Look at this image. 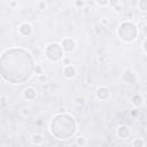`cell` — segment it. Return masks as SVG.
I'll return each instance as SVG.
<instances>
[{
  "mask_svg": "<svg viewBox=\"0 0 147 147\" xmlns=\"http://www.w3.org/2000/svg\"><path fill=\"white\" fill-rule=\"evenodd\" d=\"M61 46H62L63 52L69 54V53H72V52L76 49L77 44H76V41H75L74 39H71V38H65V39H63V40L61 41Z\"/></svg>",
  "mask_w": 147,
  "mask_h": 147,
  "instance_id": "5",
  "label": "cell"
},
{
  "mask_svg": "<svg viewBox=\"0 0 147 147\" xmlns=\"http://www.w3.org/2000/svg\"><path fill=\"white\" fill-rule=\"evenodd\" d=\"M139 114H140V111H139L138 109H133V110L131 111V115H132V116H134V117L139 116Z\"/></svg>",
  "mask_w": 147,
  "mask_h": 147,
  "instance_id": "19",
  "label": "cell"
},
{
  "mask_svg": "<svg viewBox=\"0 0 147 147\" xmlns=\"http://www.w3.org/2000/svg\"><path fill=\"white\" fill-rule=\"evenodd\" d=\"M96 5L102 6V7H105V6H109V1H100V0H98V1H96Z\"/></svg>",
  "mask_w": 147,
  "mask_h": 147,
  "instance_id": "18",
  "label": "cell"
},
{
  "mask_svg": "<svg viewBox=\"0 0 147 147\" xmlns=\"http://www.w3.org/2000/svg\"><path fill=\"white\" fill-rule=\"evenodd\" d=\"M131 103L133 105V107H136V108H140L142 105H144V98H142V95L141 94H134V95H132V98H131Z\"/></svg>",
  "mask_w": 147,
  "mask_h": 147,
  "instance_id": "10",
  "label": "cell"
},
{
  "mask_svg": "<svg viewBox=\"0 0 147 147\" xmlns=\"http://www.w3.org/2000/svg\"><path fill=\"white\" fill-rule=\"evenodd\" d=\"M1 77L10 84H22L28 80L34 70L31 54L22 48H9L0 59Z\"/></svg>",
  "mask_w": 147,
  "mask_h": 147,
  "instance_id": "1",
  "label": "cell"
},
{
  "mask_svg": "<svg viewBox=\"0 0 147 147\" xmlns=\"http://www.w3.org/2000/svg\"><path fill=\"white\" fill-rule=\"evenodd\" d=\"M63 64H64L65 67L71 65V64H70V60H69V59H64V60H63Z\"/></svg>",
  "mask_w": 147,
  "mask_h": 147,
  "instance_id": "22",
  "label": "cell"
},
{
  "mask_svg": "<svg viewBox=\"0 0 147 147\" xmlns=\"http://www.w3.org/2000/svg\"><path fill=\"white\" fill-rule=\"evenodd\" d=\"M144 32H145V34H147V25L144 26Z\"/></svg>",
  "mask_w": 147,
  "mask_h": 147,
  "instance_id": "23",
  "label": "cell"
},
{
  "mask_svg": "<svg viewBox=\"0 0 147 147\" xmlns=\"http://www.w3.org/2000/svg\"><path fill=\"white\" fill-rule=\"evenodd\" d=\"M18 32L24 37H29L32 33V25L28 22H23L18 26Z\"/></svg>",
  "mask_w": 147,
  "mask_h": 147,
  "instance_id": "9",
  "label": "cell"
},
{
  "mask_svg": "<svg viewBox=\"0 0 147 147\" xmlns=\"http://www.w3.org/2000/svg\"><path fill=\"white\" fill-rule=\"evenodd\" d=\"M76 105L79 106V107H83V106L85 105V99H84L83 96H78V98H76Z\"/></svg>",
  "mask_w": 147,
  "mask_h": 147,
  "instance_id": "16",
  "label": "cell"
},
{
  "mask_svg": "<svg viewBox=\"0 0 147 147\" xmlns=\"http://www.w3.org/2000/svg\"><path fill=\"white\" fill-rule=\"evenodd\" d=\"M63 49L61 44L57 42H52L48 46H46L45 49V55L51 62H57L63 57Z\"/></svg>",
  "mask_w": 147,
  "mask_h": 147,
  "instance_id": "4",
  "label": "cell"
},
{
  "mask_svg": "<svg viewBox=\"0 0 147 147\" xmlns=\"http://www.w3.org/2000/svg\"><path fill=\"white\" fill-rule=\"evenodd\" d=\"M31 140H32V142H33L34 145L40 146V145L44 142V137H42V134H40V133H34V134L32 136Z\"/></svg>",
  "mask_w": 147,
  "mask_h": 147,
  "instance_id": "12",
  "label": "cell"
},
{
  "mask_svg": "<svg viewBox=\"0 0 147 147\" xmlns=\"http://www.w3.org/2000/svg\"><path fill=\"white\" fill-rule=\"evenodd\" d=\"M145 146V141L141 138H134L132 140V147H144Z\"/></svg>",
  "mask_w": 147,
  "mask_h": 147,
  "instance_id": "13",
  "label": "cell"
},
{
  "mask_svg": "<svg viewBox=\"0 0 147 147\" xmlns=\"http://www.w3.org/2000/svg\"><path fill=\"white\" fill-rule=\"evenodd\" d=\"M76 5H78V6H83L84 2H76Z\"/></svg>",
  "mask_w": 147,
  "mask_h": 147,
  "instance_id": "24",
  "label": "cell"
},
{
  "mask_svg": "<svg viewBox=\"0 0 147 147\" xmlns=\"http://www.w3.org/2000/svg\"><path fill=\"white\" fill-rule=\"evenodd\" d=\"M95 95H96V99H99L101 101H106L110 98V90L107 86H100V87H98Z\"/></svg>",
  "mask_w": 147,
  "mask_h": 147,
  "instance_id": "6",
  "label": "cell"
},
{
  "mask_svg": "<svg viewBox=\"0 0 147 147\" xmlns=\"http://www.w3.org/2000/svg\"><path fill=\"white\" fill-rule=\"evenodd\" d=\"M23 98L28 101H32L37 98V91L33 86H28L23 90Z\"/></svg>",
  "mask_w": 147,
  "mask_h": 147,
  "instance_id": "7",
  "label": "cell"
},
{
  "mask_svg": "<svg viewBox=\"0 0 147 147\" xmlns=\"http://www.w3.org/2000/svg\"><path fill=\"white\" fill-rule=\"evenodd\" d=\"M36 72H37L38 75H41V74H42V69H41L40 65H37V68H36Z\"/></svg>",
  "mask_w": 147,
  "mask_h": 147,
  "instance_id": "21",
  "label": "cell"
},
{
  "mask_svg": "<svg viewBox=\"0 0 147 147\" xmlns=\"http://www.w3.org/2000/svg\"><path fill=\"white\" fill-rule=\"evenodd\" d=\"M38 9H41V10H44V9H46L47 8V5H46V2H44V1H40V2H38Z\"/></svg>",
  "mask_w": 147,
  "mask_h": 147,
  "instance_id": "17",
  "label": "cell"
},
{
  "mask_svg": "<svg viewBox=\"0 0 147 147\" xmlns=\"http://www.w3.org/2000/svg\"><path fill=\"white\" fill-rule=\"evenodd\" d=\"M63 74H64V77L68 78V79H71L76 76V69L74 65H68V67H64L63 69Z\"/></svg>",
  "mask_w": 147,
  "mask_h": 147,
  "instance_id": "11",
  "label": "cell"
},
{
  "mask_svg": "<svg viewBox=\"0 0 147 147\" xmlns=\"http://www.w3.org/2000/svg\"><path fill=\"white\" fill-rule=\"evenodd\" d=\"M77 129L76 119L68 113H59L51 119L49 132L59 140H68L75 133Z\"/></svg>",
  "mask_w": 147,
  "mask_h": 147,
  "instance_id": "2",
  "label": "cell"
},
{
  "mask_svg": "<svg viewBox=\"0 0 147 147\" xmlns=\"http://www.w3.org/2000/svg\"><path fill=\"white\" fill-rule=\"evenodd\" d=\"M76 144H77L79 147H84V146L86 145V139H85V137L79 136L78 138H76Z\"/></svg>",
  "mask_w": 147,
  "mask_h": 147,
  "instance_id": "14",
  "label": "cell"
},
{
  "mask_svg": "<svg viewBox=\"0 0 147 147\" xmlns=\"http://www.w3.org/2000/svg\"><path fill=\"white\" fill-rule=\"evenodd\" d=\"M138 8L142 11H147V0H140L138 2Z\"/></svg>",
  "mask_w": 147,
  "mask_h": 147,
  "instance_id": "15",
  "label": "cell"
},
{
  "mask_svg": "<svg viewBox=\"0 0 147 147\" xmlns=\"http://www.w3.org/2000/svg\"><path fill=\"white\" fill-rule=\"evenodd\" d=\"M142 48H144V51H145V53L147 54V38L144 40V42H142Z\"/></svg>",
  "mask_w": 147,
  "mask_h": 147,
  "instance_id": "20",
  "label": "cell"
},
{
  "mask_svg": "<svg viewBox=\"0 0 147 147\" xmlns=\"http://www.w3.org/2000/svg\"><path fill=\"white\" fill-rule=\"evenodd\" d=\"M116 134L119 139L122 140H125L130 137V127L126 126V125H119L116 130Z\"/></svg>",
  "mask_w": 147,
  "mask_h": 147,
  "instance_id": "8",
  "label": "cell"
},
{
  "mask_svg": "<svg viewBox=\"0 0 147 147\" xmlns=\"http://www.w3.org/2000/svg\"><path fill=\"white\" fill-rule=\"evenodd\" d=\"M138 32L139 31H138L137 25L130 21L122 22L117 28V34L119 39L125 42H131L136 40V38L138 37Z\"/></svg>",
  "mask_w": 147,
  "mask_h": 147,
  "instance_id": "3",
  "label": "cell"
}]
</instances>
